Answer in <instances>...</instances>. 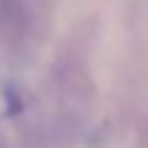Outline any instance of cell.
I'll return each instance as SVG.
<instances>
[{"mask_svg": "<svg viewBox=\"0 0 148 148\" xmlns=\"http://www.w3.org/2000/svg\"><path fill=\"white\" fill-rule=\"evenodd\" d=\"M4 97H6V106H8V116H16L23 110V99L18 95V91L14 87H6L4 89Z\"/></svg>", "mask_w": 148, "mask_h": 148, "instance_id": "1", "label": "cell"}]
</instances>
